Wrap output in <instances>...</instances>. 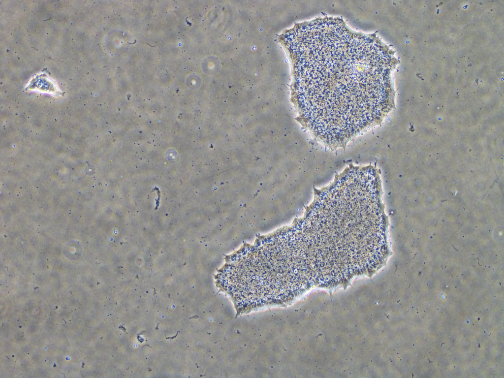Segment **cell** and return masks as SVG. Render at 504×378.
<instances>
[{"label": "cell", "instance_id": "1", "mask_svg": "<svg viewBox=\"0 0 504 378\" xmlns=\"http://www.w3.org/2000/svg\"><path fill=\"white\" fill-rule=\"evenodd\" d=\"M304 269L289 231L232 261L235 288L248 305L287 299L301 281Z\"/></svg>", "mask_w": 504, "mask_h": 378}]
</instances>
